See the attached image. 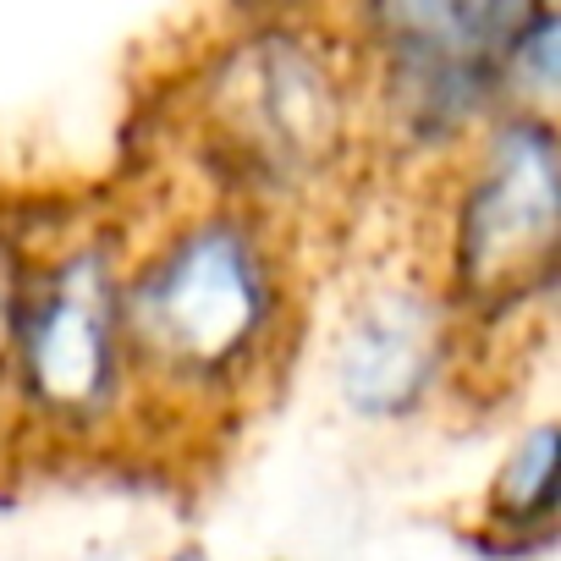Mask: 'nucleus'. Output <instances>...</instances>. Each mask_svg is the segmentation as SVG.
I'll list each match as a JSON object with an SVG mask.
<instances>
[{
    "label": "nucleus",
    "mask_w": 561,
    "mask_h": 561,
    "mask_svg": "<svg viewBox=\"0 0 561 561\" xmlns=\"http://www.w3.org/2000/svg\"><path fill=\"white\" fill-rule=\"evenodd\" d=\"M298 287L275 215L209 198L122 259L133 397L237 402L293 342Z\"/></svg>",
    "instance_id": "obj_1"
},
{
    "label": "nucleus",
    "mask_w": 561,
    "mask_h": 561,
    "mask_svg": "<svg viewBox=\"0 0 561 561\" xmlns=\"http://www.w3.org/2000/svg\"><path fill=\"white\" fill-rule=\"evenodd\" d=\"M364 133L358 50L314 18H264L204 61L198 138L231 204H309L353 171Z\"/></svg>",
    "instance_id": "obj_2"
},
{
    "label": "nucleus",
    "mask_w": 561,
    "mask_h": 561,
    "mask_svg": "<svg viewBox=\"0 0 561 561\" xmlns=\"http://www.w3.org/2000/svg\"><path fill=\"white\" fill-rule=\"evenodd\" d=\"M457 160L440 215L435 293L451 325H495L539 309L556 275L561 149L556 116L501 111Z\"/></svg>",
    "instance_id": "obj_3"
},
{
    "label": "nucleus",
    "mask_w": 561,
    "mask_h": 561,
    "mask_svg": "<svg viewBox=\"0 0 561 561\" xmlns=\"http://www.w3.org/2000/svg\"><path fill=\"white\" fill-rule=\"evenodd\" d=\"M523 7H419L358 12V72L369 133L397 149L446 160L462 154L506 111V45Z\"/></svg>",
    "instance_id": "obj_4"
},
{
    "label": "nucleus",
    "mask_w": 561,
    "mask_h": 561,
    "mask_svg": "<svg viewBox=\"0 0 561 561\" xmlns=\"http://www.w3.org/2000/svg\"><path fill=\"white\" fill-rule=\"evenodd\" d=\"M7 386L23 413L61 440H89L122 419L133 402V369L122 336V259L111 242L83 237L23 264Z\"/></svg>",
    "instance_id": "obj_5"
},
{
    "label": "nucleus",
    "mask_w": 561,
    "mask_h": 561,
    "mask_svg": "<svg viewBox=\"0 0 561 561\" xmlns=\"http://www.w3.org/2000/svg\"><path fill=\"white\" fill-rule=\"evenodd\" d=\"M451 309L435 280H380L336 336V386L364 419H408L451 364Z\"/></svg>",
    "instance_id": "obj_6"
},
{
    "label": "nucleus",
    "mask_w": 561,
    "mask_h": 561,
    "mask_svg": "<svg viewBox=\"0 0 561 561\" xmlns=\"http://www.w3.org/2000/svg\"><path fill=\"white\" fill-rule=\"evenodd\" d=\"M556 528V424H534L512 440V451L501 457L484 506H479V534L512 556L550 545Z\"/></svg>",
    "instance_id": "obj_7"
},
{
    "label": "nucleus",
    "mask_w": 561,
    "mask_h": 561,
    "mask_svg": "<svg viewBox=\"0 0 561 561\" xmlns=\"http://www.w3.org/2000/svg\"><path fill=\"white\" fill-rule=\"evenodd\" d=\"M556 61H561V18L550 7H523L506 45V111L550 116Z\"/></svg>",
    "instance_id": "obj_8"
},
{
    "label": "nucleus",
    "mask_w": 561,
    "mask_h": 561,
    "mask_svg": "<svg viewBox=\"0 0 561 561\" xmlns=\"http://www.w3.org/2000/svg\"><path fill=\"white\" fill-rule=\"evenodd\" d=\"M160 561H209L198 545H182V550H171V556H160Z\"/></svg>",
    "instance_id": "obj_9"
}]
</instances>
